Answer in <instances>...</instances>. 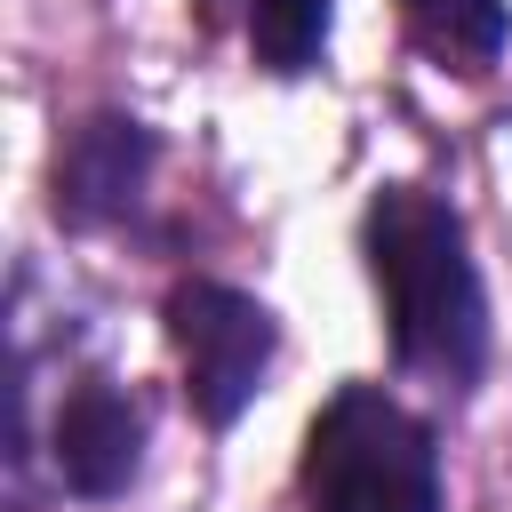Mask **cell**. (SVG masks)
<instances>
[{
	"label": "cell",
	"mask_w": 512,
	"mask_h": 512,
	"mask_svg": "<svg viewBox=\"0 0 512 512\" xmlns=\"http://www.w3.org/2000/svg\"><path fill=\"white\" fill-rule=\"evenodd\" d=\"M368 272L384 296L392 360L432 384H472L488 360V296L464 240V216L424 184H384L368 200Z\"/></svg>",
	"instance_id": "1"
},
{
	"label": "cell",
	"mask_w": 512,
	"mask_h": 512,
	"mask_svg": "<svg viewBox=\"0 0 512 512\" xmlns=\"http://www.w3.org/2000/svg\"><path fill=\"white\" fill-rule=\"evenodd\" d=\"M312 512H440V448L384 384H344L304 432Z\"/></svg>",
	"instance_id": "2"
},
{
	"label": "cell",
	"mask_w": 512,
	"mask_h": 512,
	"mask_svg": "<svg viewBox=\"0 0 512 512\" xmlns=\"http://www.w3.org/2000/svg\"><path fill=\"white\" fill-rule=\"evenodd\" d=\"M168 336H176V360H184V400L208 432L240 424V408L256 400L264 368H272V312L248 296V288H224V280H184L168 296Z\"/></svg>",
	"instance_id": "3"
},
{
	"label": "cell",
	"mask_w": 512,
	"mask_h": 512,
	"mask_svg": "<svg viewBox=\"0 0 512 512\" xmlns=\"http://www.w3.org/2000/svg\"><path fill=\"white\" fill-rule=\"evenodd\" d=\"M48 464H56V480L72 496L112 504L136 480V464H144V408L112 376H80L64 392L56 424H48Z\"/></svg>",
	"instance_id": "4"
},
{
	"label": "cell",
	"mask_w": 512,
	"mask_h": 512,
	"mask_svg": "<svg viewBox=\"0 0 512 512\" xmlns=\"http://www.w3.org/2000/svg\"><path fill=\"white\" fill-rule=\"evenodd\" d=\"M144 176H152V128L128 112H96L56 152V216L72 232H104V224L136 216Z\"/></svg>",
	"instance_id": "5"
},
{
	"label": "cell",
	"mask_w": 512,
	"mask_h": 512,
	"mask_svg": "<svg viewBox=\"0 0 512 512\" xmlns=\"http://www.w3.org/2000/svg\"><path fill=\"white\" fill-rule=\"evenodd\" d=\"M400 24L448 72H488L504 56V40H512V8L504 0H400Z\"/></svg>",
	"instance_id": "6"
},
{
	"label": "cell",
	"mask_w": 512,
	"mask_h": 512,
	"mask_svg": "<svg viewBox=\"0 0 512 512\" xmlns=\"http://www.w3.org/2000/svg\"><path fill=\"white\" fill-rule=\"evenodd\" d=\"M240 8V32H248V56L280 80L312 72L320 48H328V0H232Z\"/></svg>",
	"instance_id": "7"
}]
</instances>
